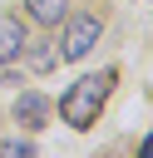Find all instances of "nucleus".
Returning a JSON list of instances; mask_svg holds the SVG:
<instances>
[{
  "label": "nucleus",
  "instance_id": "obj_3",
  "mask_svg": "<svg viewBox=\"0 0 153 158\" xmlns=\"http://www.w3.org/2000/svg\"><path fill=\"white\" fill-rule=\"evenodd\" d=\"M25 54V30H20V20H0V64H10V59H20Z\"/></svg>",
  "mask_w": 153,
  "mask_h": 158
},
{
  "label": "nucleus",
  "instance_id": "obj_1",
  "mask_svg": "<svg viewBox=\"0 0 153 158\" xmlns=\"http://www.w3.org/2000/svg\"><path fill=\"white\" fill-rule=\"evenodd\" d=\"M109 89H114V69H99V74H84L64 99H59V118L69 123V128H89L94 118H99V109H104V99H109Z\"/></svg>",
  "mask_w": 153,
  "mask_h": 158
},
{
  "label": "nucleus",
  "instance_id": "obj_4",
  "mask_svg": "<svg viewBox=\"0 0 153 158\" xmlns=\"http://www.w3.org/2000/svg\"><path fill=\"white\" fill-rule=\"evenodd\" d=\"M44 109H49V104H44L39 94H20V104H15L20 123H39V118H44Z\"/></svg>",
  "mask_w": 153,
  "mask_h": 158
},
{
  "label": "nucleus",
  "instance_id": "obj_5",
  "mask_svg": "<svg viewBox=\"0 0 153 158\" xmlns=\"http://www.w3.org/2000/svg\"><path fill=\"white\" fill-rule=\"evenodd\" d=\"M30 5V15L39 20V25H54L59 15H64V0H25Z\"/></svg>",
  "mask_w": 153,
  "mask_h": 158
},
{
  "label": "nucleus",
  "instance_id": "obj_6",
  "mask_svg": "<svg viewBox=\"0 0 153 158\" xmlns=\"http://www.w3.org/2000/svg\"><path fill=\"white\" fill-rule=\"evenodd\" d=\"M143 153H153V133H148V138H143Z\"/></svg>",
  "mask_w": 153,
  "mask_h": 158
},
{
  "label": "nucleus",
  "instance_id": "obj_2",
  "mask_svg": "<svg viewBox=\"0 0 153 158\" xmlns=\"http://www.w3.org/2000/svg\"><path fill=\"white\" fill-rule=\"evenodd\" d=\"M59 44H64V49H59V59H84V54L99 44V20H94V15H74Z\"/></svg>",
  "mask_w": 153,
  "mask_h": 158
}]
</instances>
